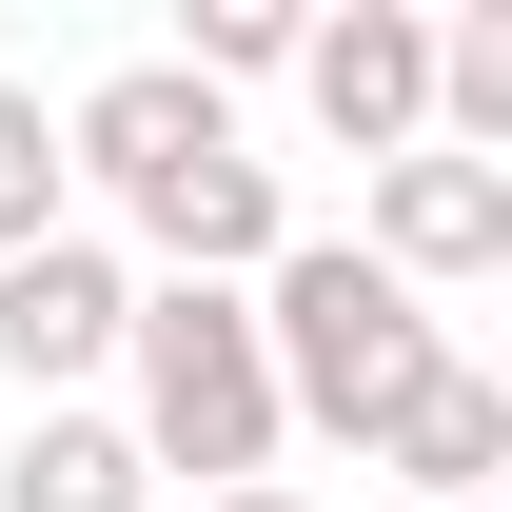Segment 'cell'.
I'll use <instances>...</instances> for the list:
<instances>
[{
	"instance_id": "1",
	"label": "cell",
	"mask_w": 512,
	"mask_h": 512,
	"mask_svg": "<svg viewBox=\"0 0 512 512\" xmlns=\"http://www.w3.org/2000/svg\"><path fill=\"white\" fill-rule=\"evenodd\" d=\"M256 355H276V434H355L375 453L414 394H434V296H394L355 237H296L276 276H256Z\"/></svg>"
},
{
	"instance_id": "2",
	"label": "cell",
	"mask_w": 512,
	"mask_h": 512,
	"mask_svg": "<svg viewBox=\"0 0 512 512\" xmlns=\"http://www.w3.org/2000/svg\"><path fill=\"white\" fill-rule=\"evenodd\" d=\"M119 375H138V414H119L138 473H197V493H256V473H276V355H256V296L138 276Z\"/></svg>"
},
{
	"instance_id": "3",
	"label": "cell",
	"mask_w": 512,
	"mask_h": 512,
	"mask_svg": "<svg viewBox=\"0 0 512 512\" xmlns=\"http://www.w3.org/2000/svg\"><path fill=\"white\" fill-rule=\"evenodd\" d=\"M296 99H316L355 158H414L434 138V20L414 0H355V20H296Z\"/></svg>"
},
{
	"instance_id": "4",
	"label": "cell",
	"mask_w": 512,
	"mask_h": 512,
	"mask_svg": "<svg viewBox=\"0 0 512 512\" xmlns=\"http://www.w3.org/2000/svg\"><path fill=\"white\" fill-rule=\"evenodd\" d=\"M119 316H138V276L99 237H40V256H0V375L40 394V414H60L79 375H99V355H119Z\"/></svg>"
},
{
	"instance_id": "5",
	"label": "cell",
	"mask_w": 512,
	"mask_h": 512,
	"mask_svg": "<svg viewBox=\"0 0 512 512\" xmlns=\"http://www.w3.org/2000/svg\"><path fill=\"white\" fill-rule=\"evenodd\" d=\"M355 256H375L394 296H434V276H493V256H512V178L414 138V158H375V237H355Z\"/></svg>"
},
{
	"instance_id": "6",
	"label": "cell",
	"mask_w": 512,
	"mask_h": 512,
	"mask_svg": "<svg viewBox=\"0 0 512 512\" xmlns=\"http://www.w3.org/2000/svg\"><path fill=\"white\" fill-rule=\"evenodd\" d=\"M217 138H237V99H197L178 60H119V79H99V99L60 119V178H99V197L138 217V197L178 178V158H217Z\"/></svg>"
},
{
	"instance_id": "7",
	"label": "cell",
	"mask_w": 512,
	"mask_h": 512,
	"mask_svg": "<svg viewBox=\"0 0 512 512\" xmlns=\"http://www.w3.org/2000/svg\"><path fill=\"white\" fill-rule=\"evenodd\" d=\"M394 473H414V493L434 512H493V473H512V375H473V355H434V394H414V414H394Z\"/></svg>"
},
{
	"instance_id": "8",
	"label": "cell",
	"mask_w": 512,
	"mask_h": 512,
	"mask_svg": "<svg viewBox=\"0 0 512 512\" xmlns=\"http://www.w3.org/2000/svg\"><path fill=\"white\" fill-rule=\"evenodd\" d=\"M158 473H138V434L119 414H40V434L0 453V512H138Z\"/></svg>"
},
{
	"instance_id": "9",
	"label": "cell",
	"mask_w": 512,
	"mask_h": 512,
	"mask_svg": "<svg viewBox=\"0 0 512 512\" xmlns=\"http://www.w3.org/2000/svg\"><path fill=\"white\" fill-rule=\"evenodd\" d=\"M434 158L512 178V20H434Z\"/></svg>"
},
{
	"instance_id": "10",
	"label": "cell",
	"mask_w": 512,
	"mask_h": 512,
	"mask_svg": "<svg viewBox=\"0 0 512 512\" xmlns=\"http://www.w3.org/2000/svg\"><path fill=\"white\" fill-rule=\"evenodd\" d=\"M40 237H79V178H60V119L0 79V256H40Z\"/></svg>"
},
{
	"instance_id": "11",
	"label": "cell",
	"mask_w": 512,
	"mask_h": 512,
	"mask_svg": "<svg viewBox=\"0 0 512 512\" xmlns=\"http://www.w3.org/2000/svg\"><path fill=\"white\" fill-rule=\"evenodd\" d=\"M178 79H197V99H237V79H296V20H276V0H197V20H178Z\"/></svg>"
},
{
	"instance_id": "12",
	"label": "cell",
	"mask_w": 512,
	"mask_h": 512,
	"mask_svg": "<svg viewBox=\"0 0 512 512\" xmlns=\"http://www.w3.org/2000/svg\"><path fill=\"white\" fill-rule=\"evenodd\" d=\"M197 512H316V493H276V473H256V493H197Z\"/></svg>"
}]
</instances>
